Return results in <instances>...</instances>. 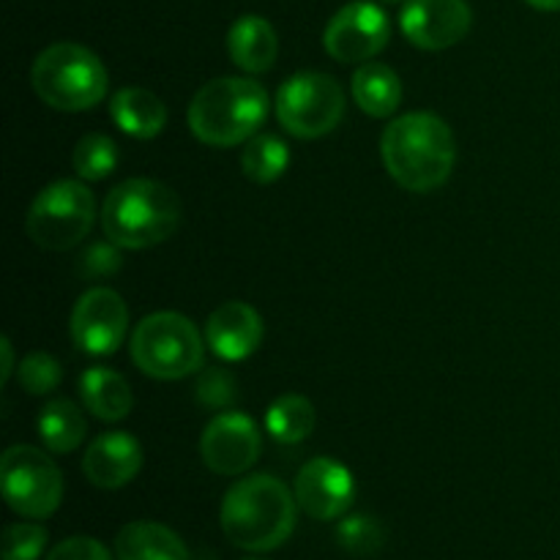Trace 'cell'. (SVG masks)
Instances as JSON below:
<instances>
[{
  "label": "cell",
  "instance_id": "10",
  "mask_svg": "<svg viewBox=\"0 0 560 560\" xmlns=\"http://www.w3.org/2000/svg\"><path fill=\"white\" fill-rule=\"evenodd\" d=\"M392 20L372 0H353L328 20L323 47L337 63H370L388 47Z\"/></svg>",
  "mask_w": 560,
  "mask_h": 560
},
{
  "label": "cell",
  "instance_id": "22",
  "mask_svg": "<svg viewBox=\"0 0 560 560\" xmlns=\"http://www.w3.org/2000/svg\"><path fill=\"white\" fill-rule=\"evenodd\" d=\"M36 432L49 454H71L88 435L85 413L71 399H52L38 410Z\"/></svg>",
  "mask_w": 560,
  "mask_h": 560
},
{
  "label": "cell",
  "instance_id": "33",
  "mask_svg": "<svg viewBox=\"0 0 560 560\" xmlns=\"http://www.w3.org/2000/svg\"><path fill=\"white\" fill-rule=\"evenodd\" d=\"M539 11H560V0H525Z\"/></svg>",
  "mask_w": 560,
  "mask_h": 560
},
{
  "label": "cell",
  "instance_id": "7",
  "mask_svg": "<svg viewBox=\"0 0 560 560\" xmlns=\"http://www.w3.org/2000/svg\"><path fill=\"white\" fill-rule=\"evenodd\" d=\"M96 222V200L82 180H55L31 202L25 230L44 252H69L80 246Z\"/></svg>",
  "mask_w": 560,
  "mask_h": 560
},
{
  "label": "cell",
  "instance_id": "14",
  "mask_svg": "<svg viewBox=\"0 0 560 560\" xmlns=\"http://www.w3.org/2000/svg\"><path fill=\"white\" fill-rule=\"evenodd\" d=\"M474 25L468 0H408L399 14V27L413 47L441 52L463 42Z\"/></svg>",
  "mask_w": 560,
  "mask_h": 560
},
{
  "label": "cell",
  "instance_id": "17",
  "mask_svg": "<svg viewBox=\"0 0 560 560\" xmlns=\"http://www.w3.org/2000/svg\"><path fill=\"white\" fill-rule=\"evenodd\" d=\"M230 60L246 74L271 71L279 58V36L271 22L260 14H244L228 31Z\"/></svg>",
  "mask_w": 560,
  "mask_h": 560
},
{
  "label": "cell",
  "instance_id": "25",
  "mask_svg": "<svg viewBox=\"0 0 560 560\" xmlns=\"http://www.w3.org/2000/svg\"><path fill=\"white\" fill-rule=\"evenodd\" d=\"M71 164L80 180H104L118 167V145L107 135L93 131V135L80 137L71 153Z\"/></svg>",
  "mask_w": 560,
  "mask_h": 560
},
{
  "label": "cell",
  "instance_id": "11",
  "mask_svg": "<svg viewBox=\"0 0 560 560\" xmlns=\"http://www.w3.org/2000/svg\"><path fill=\"white\" fill-rule=\"evenodd\" d=\"M71 339L88 355H113L129 334V306L113 288H91L71 310Z\"/></svg>",
  "mask_w": 560,
  "mask_h": 560
},
{
  "label": "cell",
  "instance_id": "1",
  "mask_svg": "<svg viewBox=\"0 0 560 560\" xmlns=\"http://www.w3.org/2000/svg\"><path fill=\"white\" fill-rule=\"evenodd\" d=\"M381 159L394 184L405 191L430 195L452 178L457 164V140L441 115L405 113L383 131Z\"/></svg>",
  "mask_w": 560,
  "mask_h": 560
},
{
  "label": "cell",
  "instance_id": "26",
  "mask_svg": "<svg viewBox=\"0 0 560 560\" xmlns=\"http://www.w3.org/2000/svg\"><path fill=\"white\" fill-rule=\"evenodd\" d=\"M337 541L350 556L370 558L383 550L386 534H383V525L370 514H350L337 525Z\"/></svg>",
  "mask_w": 560,
  "mask_h": 560
},
{
  "label": "cell",
  "instance_id": "34",
  "mask_svg": "<svg viewBox=\"0 0 560 560\" xmlns=\"http://www.w3.org/2000/svg\"><path fill=\"white\" fill-rule=\"evenodd\" d=\"M381 3H408V0H381Z\"/></svg>",
  "mask_w": 560,
  "mask_h": 560
},
{
  "label": "cell",
  "instance_id": "20",
  "mask_svg": "<svg viewBox=\"0 0 560 560\" xmlns=\"http://www.w3.org/2000/svg\"><path fill=\"white\" fill-rule=\"evenodd\" d=\"M80 399L98 421H124L135 408V394L126 377L109 366H91L80 375Z\"/></svg>",
  "mask_w": 560,
  "mask_h": 560
},
{
  "label": "cell",
  "instance_id": "28",
  "mask_svg": "<svg viewBox=\"0 0 560 560\" xmlns=\"http://www.w3.org/2000/svg\"><path fill=\"white\" fill-rule=\"evenodd\" d=\"M47 547V530L36 523H11L3 530V560H38Z\"/></svg>",
  "mask_w": 560,
  "mask_h": 560
},
{
  "label": "cell",
  "instance_id": "18",
  "mask_svg": "<svg viewBox=\"0 0 560 560\" xmlns=\"http://www.w3.org/2000/svg\"><path fill=\"white\" fill-rule=\"evenodd\" d=\"M109 118L135 140H153L167 126V104L148 88H120L109 98Z\"/></svg>",
  "mask_w": 560,
  "mask_h": 560
},
{
  "label": "cell",
  "instance_id": "31",
  "mask_svg": "<svg viewBox=\"0 0 560 560\" xmlns=\"http://www.w3.org/2000/svg\"><path fill=\"white\" fill-rule=\"evenodd\" d=\"M44 560H113V556H109L107 547L98 539H93V536H71V539L52 547V552Z\"/></svg>",
  "mask_w": 560,
  "mask_h": 560
},
{
  "label": "cell",
  "instance_id": "27",
  "mask_svg": "<svg viewBox=\"0 0 560 560\" xmlns=\"http://www.w3.org/2000/svg\"><path fill=\"white\" fill-rule=\"evenodd\" d=\"M16 381H20L22 392L33 394V397H44V394H52L60 386L63 370H60V361L55 355L36 350V353H27L16 364Z\"/></svg>",
  "mask_w": 560,
  "mask_h": 560
},
{
  "label": "cell",
  "instance_id": "2",
  "mask_svg": "<svg viewBox=\"0 0 560 560\" xmlns=\"http://www.w3.org/2000/svg\"><path fill=\"white\" fill-rule=\"evenodd\" d=\"M219 523L230 545L238 550L271 552L293 536L299 501L277 476H244L224 492Z\"/></svg>",
  "mask_w": 560,
  "mask_h": 560
},
{
  "label": "cell",
  "instance_id": "8",
  "mask_svg": "<svg viewBox=\"0 0 560 560\" xmlns=\"http://www.w3.org/2000/svg\"><path fill=\"white\" fill-rule=\"evenodd\" d=\"M277 118L295 140H320L345 118L348 96L337 77L323 71H299L277 91Z\"/></svg>",
  "mask_w": 560,
  "mask_h": 560
},
{
  "label": "cell",
  "instance_id": "12",
  "mask_svg": "<svg viewBox=\"0 0 560 560\" xmlns=\"http://www.w3.org/2000/svg\"><path fill=\"white\" fill-rule=\"evenodd\" d=\"M262 435L255 419L241 410L213 416L200 435V457L217 476H241L260 459Z\"/></svg>",
  "mask_w": 560,
  "mask_h": 560
},
{
  "label": "cell",
  "instance_id": "5",
  "mask_svg": "<svg viewBox=\"0 0 560 560\" xmlns=\"http://www.w3.org/2000/svg\"><path fill=\"white\" fill-rule=\"evenodd\" d=\"M31 85L47 107L58 113H85L107 98L109 74L93 49L58 42L36 55Z\"/></svg>",
  "mask_w": 560,
  "mask_h": 560
},
{
  "label": "cell",
  "instance_id": "6",
  "mask_svg": "<svg viewBox=\"0 0 560 560\" xmlns=\"http://www.w3.org/2000/svg\"><path fill=\"white\" fill-rule=\"evenodd\" d=\"M131 361L153 381H184L202 370L206 337L180 312H153L131 331Z\"/></svg>",
  "mask_w": 560,
  "mask_h": 560
},
{
  "label": "cell",
  "instance_id": "32",
  "mask_svg": "<svg viewBox=\"0 0 560 560\" xmlns=\"http://www.w3.org/2000/svg\"><path fill=\"white\" fill-rule=\"evenodd\" d=\"M0 353H3V366H0V383H9L11 375L16 372V364H14V345H11L9 337L0 339Z\"/></svg>",
  "mask_w": 560,
  "mask_h": 560
},
{
  "label": "cell",
  "instance_id": "15",
  "mask_svg": "<svg viewBox=\"0 0 560 560\" xmlns=\"http://www.w3.org/2000/svg\"><path fill=\"white\" fill-rule=\"evenodd\" d=\"M266 326L260 312L246 301H224L208 315L206 345L222 361H244L262 345Z\"/></svg>",
  "mask_w": 560,
  "mask_h": 560
},
{
  "label": "cell",
  "instance_id": "3",
  "mask_svg": "<svg viewBox=\"0 0 560 560\" xmlns=\"http://www.w3.org/2000/svg\"><path fill=\"white\" fill-rule=\"evenodd\" d=\"M268 91L252 77H219L191 96L186 124L211 148H235L260 135L268 118Z\"/></svg>",
  "mask_w": 560,
  "mask_h": 560
},
{
  "label": "cell",
  "instance_id": "35",
  "mask_svg": "<svg viewBox=\"0 0 560 560\" xmlns=\"http://www.w3.org/2000/svg\"><path fill=\"white\" fill-rule=\"evenodd\" d=\"M241 560H262V558H241Z\"/></svg>",
  "mask_w": 560,
  "mask_h": 560
},
{
  "label": "cell",
  "instance_id": "29",
  "mask_svg": "<svg viewBox=\"0 0 560 560\" xmlns=\"http://www.w3.org/2000/svg\"><path fill=\"white\" fill-rule=\"evenodd\" d=\"M124 266V257H120V246L118 244H91L77 260V271L80 277L88 279H102V277H113V273L120 271Z\"/></svg>",
  "mask_w": 560,
  "mask_h": 560
},
{
  "label": "cell",
  "instance_id": "24",
  "mask_svg": "<svg viewBox=\"0 0 560 560\" xmlns=\"http://www.w3.org/2000/svg\"><path fill=\"white\" fill-rule=\"evenodd\" d=\"M290 167V148L277 135H255L241 151V173L257 186H268L282 178Z\"/></svg>",
  "mask_w": 560,
  "mask_h": 560
},
{
  "label": "cell",
  "instance_id": "30",
  "mask_svg": "<svg viewBox=\"0 0 560 560\" xmlns=\"http://www.w3.org/2000/svg\"><path fill=\"white\" fill-rule=\"evenodd\" d=\"M197 399L206 408H228L235 402V381L230 372L224 370H208L202 372L197 381Z\"/></svg>",
  "mask_w": 560,
  "mask_h": 560
},
{
  "label": "cell",
  "instance_id": "23",
  "mask_svg": "<svg viewBox=\"0 0 560 560\" xmlns=\"http://www.w3.org/2000/svg\"><path fill=\"white\" fill-rule=\"evenodd\" d=\"M315 405L301 394H282L266 410V432L282 446L304 443L315 432Z\"/></svg>",
  "mask_w": 560,
  "mask_h": 560
},
{
  "label": "cell",
  "instance_id": "13",
  "mask_svg": "<svg viewBox=\"0 0 560 560\" xmlns=\"http://www.w3.org/2000/svg\"><path fill=\"white\" fill-rule=\"evenodd\" d=\"M295 501L317 523L342 520L355 501V479L348 465L334 457H315L295 476Z\"/></svg>",
  "mask_w": 560,
  "mask_h": 560
},
{
  "label": "cell",
  "instance_id": "9",
  "mask_svg": "<svg viewBox=\"0 0 560 560\" xmlns=\"http://www.w3.org/2000/svg\"><path fill=\"white\" fill-rule=\"evenodd\" d=\"M0 490L14 514L47 520L63 501V474L44 448L20 443L5 448L0 457Z\"/></svg>",
  "mask_w": 560,
  "mask_h": 560
},
{
  "label": "cell",
  "instance_id": "19",
  "mask_svg": "<svg viewBox=\"0 0 560 560\" xmlns=\"http://www.w3.org/2000/svg\"><path fill=\"white\" fill-rule=\"evenodd\" d=\"M118 560H191L189 547L173 528L151 520L129 523L115 536Z\"/></svg>",
  "mask_w": 560,
  "mask_h": 560
},
{
  "label": "cell",
  "instance_id": "21",
  "mask_svg": "<svg viewBox=\"0 0 560 560\" xmlns=\"http://www.w3.org/2000/svg\"><path fill=\"white\" fill-rule=\"evenodd\" d=\"M350 93H353L355 107L370 118H392L402 104V82L399 74L386 63H361L355 69L353 82H350Z\"/></svg>",
  "mask_w": 560,
  "mask_h": 560
},
{
  "label": "cell",
  "instance_id": "16",
  "mask_svg": "<svg viewBox=\"0 0 560 560\" xmlns=\"http://www.w3.org/2000/svg\"><path fill=\"white\" fill-rule=\"evenodd\" d=\"M142 470V446L124 430L102 432L82 454V474L98 490H120Z\"/></svg>",
  "mask_w": 560,
  "mask_h": 560
},
{
  "label": "cell",
  "instance_id": "4",
  "mask_svg": "<svg viewBox=\"0 0 560 560\" xmlns=\"http://www.w3.org/2000/svg\"><path fill=\"white\" fill-rule=\"evenodd\" d=\"M102 230L120 249H151L175 235L180 224V197L153 178H129L102 202Z\"/></svg>",
  "mask_w": 560,
  "mask_h": 560
}]
</instances>
